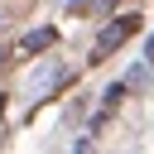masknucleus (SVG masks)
<instances>
[{"label": "nucleus", "mask_w": 154, "mask_h": 154, "mask_svg": "<svg viewBox=\"0 0 154 154\" xmlns=\"http://www.w3.org/2000/svg\"><path fill=\"white\" fill-rule=\"evenodd\" d=\"M135 34H140V14H120L116 24H106V29H101V38H96V53H91V63H101L106 53H116V48H120L125 38H135Z\"/></svg>", "instance_id": "f257e3e1"}, {"label": "nucleus", "mask_w": 154, "mask_h": 154, "mask_svg": "<svg viewBox=\"0 0 154 154\" xmlns=\"http://www.w3.org/2000/svg\"><path fill=\"white\" fill-rule=\"evenodd\" d=\"M53 43H58V29H38V34L24 38V53H43V48H53Z\"/></svg>", "instance_id": "f03ea898"}]
</instances>
